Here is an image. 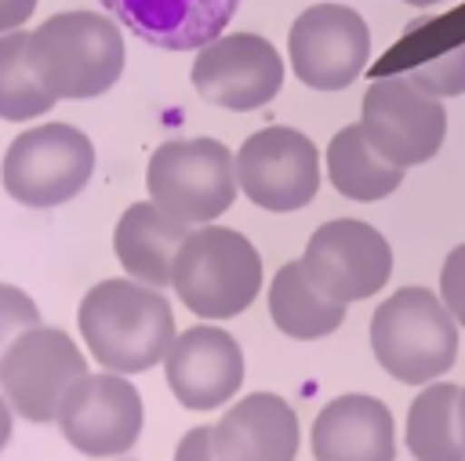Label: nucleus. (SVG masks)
<instances>
[{
  "instance_id": "nucleus-19",
  "label": "nucleus",
  "mask_w": 465,
  "mask_h": 461,
  "mask_svg": "<svg viewBox=\"0 0 465 461\" xmlns=\"http://www.w3.org/2000/svg\"><path fill=\"white\" fill-rule=\"evenodd\" d=\"M269 316L272 323L294 338V341H316L341 327L345 305L327 298L305 272L302 258L280 265V272L269 283Z\"/></svg>"
},
{
  "instance_id": "nucleus-14",
  "label": "nucleus",
  "mask_w": 465,
  "mask_h": 461,
  "mask_svg": "<svg viewBox=\"0 0 465 461\" xmlns=\"http://www.w3.org/2000/svg\"><path fill=\"white\" fill-rule=\"evenodd\" d=\"M163 378L185 410H218L243 385V348L229 330L196 323L171 341Z\"/></svg>"
},
{
  "instance_id": "nucleus-24",
  "label": "nucleus",
  "mask_w": 465,
  "mask_h": 461,
  "mask_svg": "<svg viewBox=\"0 0 465 461\" xmlns=\"http://www.w3.org/2000/svg\"><path fill=\"white\" fill-rule=\"evenodd\" d=\"M36 323H40L36 301H33L25 290H18L15 283H0V356L7 352V345H11L22 330H29V327H36Z\"/></svg>"
},
{
  "instance_id": "nucleus-30",
  "label": "nucleus",
  "mask_w": 465,
  "mask_h": 461,
  "mask_svg": "<svg viewBox=\"0 0 465 461\" xmlns=\"http://www.w3.org/2000/svg\"><path fill=\"white\" fill-rule=\"evenodd\" d=\"M403 4H411V7H436V4H443V0H403Z\"/></svg>"
},
{
  "instance_id": "nucleus-6",
  "label": "nucleus",
  "mask_w": 465,
  "mask_h": 461,
  "mask_svg": "<svg viewBox=\"0 0 465 461\" xmlns=\"http://www.w3.org/2000/svg\"><path fill=\"white\" fill-rule=\"evenodd\" d=\"M94 174V145L73 123H36L4 152V189L22 207H58L87 189Z\"/></svg>"
},
{
  "instance_id": "nucleus-8",
  "label": "nucleus",
  "mask_w": 465,
  "mask_h": 461,
  "mask_svg": "<svg viewBox=\"0 0 465 461\" xmlns=\"http://www.w3.org/2000/svg\"><path fill=\"white\" fill-rule=\"evenodd\" d=\"M360 127L371 145L396 167L429 163L447 138V109L407 80V73L374 76L363 91Z\"/></svg>"
},
{
  "instance_id": "nucleus-9",
  "label": "nucleus",
  "mask_w": 465,
  "mask_h": 461,
  "mask_svg": "<svg viewBox=\"0 0 465 461\" xmlns=\"http://www.w3.org/2000/svg\"><path fill=\"white\" fill-rule=\"evenodd\" d=\"M236 181L262 211H298L320 192V149L294 127H262L236 149Z\"/></svg>"
},
{
  "instance_id": "nucleus-7",
  "label": "nucleus",
  "mask_w": 465,
  "mask_h": 461,
  "mask_svg": "<svg viewBox=\"0 0 465 461\" xmlns=\"http://www.w3.org/2000/svg\"><path fill=\"white\" fill-rule=\"evenodd\" d=\"M87 374L80 345L65 330L44 323L22 330L0 356V392L11 410L33 425L58 421L65 396Z\"/></svg>"
},
{
  "instance_id": "nucleus-12",
  "label": "nucleus",
  "mask_w": 465,
  "mask_h": 461,
  "mask_svg": "<svg viewBox=\"0 0 465 461\" xmlns=\"http://www.w3.org/2000/svg\"><path fill=\"white\" fill-rule=\"evenodd\" d=\"M142 425V392L127 381V374L113 370L80 378L58 410L65 443L84 457H120L134 450Z\"/></svg>"
},
{
  "instance_id": "nucleus-2",
  "label": "nucleus",
  "mask_w": 465,
  "mask_h": 461,
  "mask_svg": "<svg viewBox=\"0 0 465 461\" xmlns=\"http://www.w3.org/2000/svg\"><path fill=\"white\" fill-rule=\"evenodd\" d=\"M25 58L54 98H98L124 73V33L109 15L62 11L29 33Z\"/></svg>"
},
{
  "instance_id": "nucleus-10",
  "label": "nucleus",
  "mask_w": 465,
  "mask_h": 461,
  "mask_svg": "<svg viewBox=\"0 0 465 461\" xmlns=\"http://www.w3.org/2000/svg\"><path fill=\"white\" fill-rule=\"evenodd\" d=\"M287 58L305 87L341 91L367 69L371 29L349 4H312L291 22Z\"/></svg>"
},
{
  "instance_id": "nucleus-21",
  "label": "nucleus",
  "mask_w": 465,
  "mask_h": 461,
  "mask_svg": "<svg viewBox=\"0 0 465 461\" xmlns=\"http://www.w3.org/2000/svg\"><path fill=\"white\" fill-rule=\"evenodd\" d=\"M327 178L331 185L345 196V200H360V203H374L385 200L389 192L400 189L403 181V167L389 163L371 138L363 134L360 123L341 127L331 145H327Z\"/></svg>"
},
{
  "instance_id": "nucleus-5",
  "label": "nucleus",
  "mask_w": 465,
  "mask_h": 461,
  "mask_svg": "<svg viewBox=\"0 0 465 461\" xmlns=\"http://www.w3.org/2000/svg\"><path fill=\"white\" fill-rule=\"evenodd\" d=\"M145 189L156 207L185 225H211L236 200V156L218 138H178L153 149Z\"/></svg>"
},
{
  "instance_id": "nucleus-4",
  "label": "nucleus",
  "mask_w": 465,
  "mask_h": 461,
  "mask_svg": "<svg viewBox=\"0 0 465 461\" xmlns=\"http://www.w3.org/2000/svg\"><path fill=\"white\" fill-rule=\"evenodd\" d=\"M262 254L254 243L225 225L193 229L171 265L178 301L200 319H232L262 290Z\"/></svg>"
},
{
  "instance_id": "nucleus-17",
  "label": "nucleus",
  "mask_w": 465,
  "mask_h": 461,
  "mask_svg": "<svg viewBox=\"0 0 465 461\" xmlns=\"http://www.w3.org/2000/svg\"><path fill=\"white\" fill-rule=\"evenodd\" d=\"M211 428L218 461H294L302 446L298 414L276 392L240 396Z\"/></svg>"
},
{
  "instance_id": "nucleus-15",
  "label": "nucleus",
  "mask_w": 465,
  "mask_h": 461,
  "mask_svg": "<svg viewBox=\"0 0 465 461\" xmlns=\"http://www.w3.org/2000/svg\"><path fill=\"white\" fill-rule=\"evenodd\" d=\"M309 446L316 461H396V417L371 392H341L320 407Z\"/></svg>"
},
{
  "instance_id": "nucleus-1",
  "label": "nucleus",
  "mask_w": 465,
  "mask_h": 461,
  "mask_svg": "<svg viewBox=\"0 0 465 461\" xmlns=\"http://www.w3.org/2000/svg\"><path fill=\"white\" fill-rule=\"evenodd\" d=\"M80 338L102 370L142 374L163 363L174 330L171 301L138 280H102L94 283L76 309Z\"/></svg>"
},
{
  "instance_id": "nucleus-16",
  "label": "nucleus",
  "mask_w": 465,
  "mask_h": 461,
  "mask_svg": "<svg viewBox=\"0 0 465 461\" xmlns=\"http://www.w3.org/2000/svg\"><path fill=\"white\" fill-rule=\"evenodd\" d=\"M109 18L160 51H200L222 36L240 0H98Z\"/></svg>"
},
{
  "instance_id": "nucleus-11",
  "label": "nucleus",
  "mask_w": 465,
  "mask_h": 461,
  "mask_svg": "<svg viewBox=\"0 0 465 461\" xmlns=\"http://www.w3.org/2000/svg\"><path fill=\"white\" fill-rule=\"evenodd\" d=\"M302 265L327 298L352 305L374 298L389 283L392 247L374 225L360 218H334L309 236Z\"/></svg>"
},
{
  "instance_id": "nucleus-25",
  "label": "nucleus",
  "mask_w": 465,
  "mask_h": 461,
  "mask_svg": "<svg viewBox=\"0 0 465 461\" xmlns=\"http://www.w3.org/2000/svg\"><path fill=\"white\" fill-rule=\"evenodd\" d=\"M440 301L447 305V312L454 316L458 327H465V243H458L440 269Z\"/></svg>"
},
{
  "instance_id": "nucleus-26",
  "label": "nucleus",
  "mask_w": 465,
  "mask_h": 461,
  "mask_svg": "<svg viewBox=\"0 0 465 461\" xmlns=\"http://www.w3.org/2000/svg\"><path fill=\"white\" fill-rule=\"evenodd\" d=\"M174 461H218L214 428H211V425L189 428V432L178 439V446H174Z\"/></svg>"
},
{
  "instance_id": "nucleus-13",
  "label": "nucleus",
  "mask_w": 465,
  "mask_h": 461,
  "mask_svg": "<svg viewBox=\"0 0 465 461\" xmlns=\"http://www.w3.org/2000/svg\"><path fill=\"white\" fill-rule=\"evenodd\" d=\"M193 87L211 105L251 113L280 94L283 58L258 33H222L196 51Z\"/></svg>"
},
{
  "instance_id": "nucleus-29",
  "label": "nucleus",
  "mask_w": 465,
  "mask_h": 461,
  "mask_svg": "<svg viewBox=\"0 0 465 461\" xmlns=\"http://www.w3.org/2000/svg\"><path fill=\"white\" fill-rule=\"evenodd\" d=\"M458 425H461V443H465V385L458 392Z\"/></svg>"
},
{
  "instance_id": "nucleus-28",
  "label": "nucleus",
  "mask_w": 465,
  "mask_h": 461,
  "mask_svg": "<svg viewBox=\"0 0 465 461\" xmlns=\"http://www.w3.org/2000/svg\"><path fill=\"white\" fill-rule=\"evenodd\" d=\"M11 428H15V410H11V403H7L4 392H0V454H4V446H7V439H11Z\"/></svg>"
},
{
  "instance_id": "nucleus-3",
  "label": "nucleus",
  "mask_w": 465,
  "mask_h": 461,
  "mask_svg": "<svg viewBox=\"0 0 465 461\" xmlns=\"http://www.w3.org/2000/svg\"><path fill=\"white\" fill-rule=\"evenodd\" d=\"M371 352L389 378L429 385L458 359V323L436 290L400 287L371 316Z\"/></svg>"
},
{
  "instance_id": "nucleus-27",
  "label": "nucleus",
  "mask_w": 465,
  "mask_h": 461,
  "mask_svg": "<svg viewBox=\"0 0 465 461\" xmlns=\"http://www.w3.org/2000/svg\"><path fill=\"white\" fill-rule=\"evenodd\" d=\"M33 11H36V0H0V36L22 29Z\"/></svg>"
},
{
  "instance_id": "nucleus-22",
  "label": "nucleus",
  "mask_w": 465,
  "mask_h": 461,
  "mask_svg": "<svg viewBox=\"0 0 465 461\" xmlns=\"http://www.w3.org/2000/svg\"><path fill=\"white\" fill-rule=\"evenodd\" d=\"M25 44H29V33H22V29L0 36V120H11V123H25L33 116H44L58 102L33 76L29 58H25Z\"/></svg>"
},
{
  "instance_id": "nucleus-20",
  "label": "nucleus",
  "mask_w": 465,
  "mask_h": 461,
  "mask_svg": "<svg viewBox=\"0 0 465 461\" xmlns=\"http://www.w3.org/2000/svg\"><path fill=\"white\" fill-rule=\"evenodd\" d=\"M458 392L454 381H429L407 407L403 446L414 461H465L461 425H458Z\"/></svg>"
},
{
  "instance_id": "nucleus-18",
  "label": "nucleus",
  "mask_w": 465,
  "mask_h": 461,
  "mask_svg": "<svg viewBox=\"0 0 465 461\" xmlns=\"http://www.w3.org/2000/svg\"><path fill=\"white\" fill-rule=\"evenodd\" d=\"M189 232H193V225L171 218L153 200L149 203L142 200L120 214L116 232H113V250L131 280L160 290V287H171V265Z\"/></svg>"
},
{
  "instance_id": "nucleus-23",
  "label": "nucleus",
  "mask_w": 465,
  "mask_h": 461,
  "mask_svg": "<svg viewBox=\"0 0 465 461\" xmlns=\"http://www.w3.org/2000/svg\"><path fill=\"white\" fill-rule=\"evenodd\" d=\"M407 80L414 87H421L425 94L432 98H454V94H465V40L454 44L447 54L440 58H429V62H418L411 69H403Z\"/></svg>"
}]
</instances>
